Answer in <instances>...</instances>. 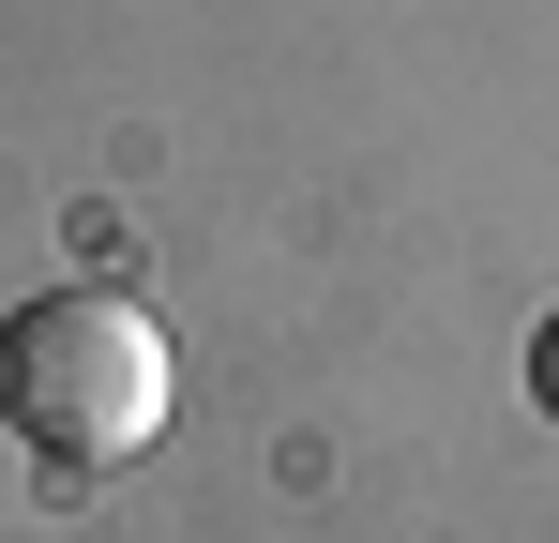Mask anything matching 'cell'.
<instances>
[{"label": "cell", "instance_id": "2", "mask_svg": "<svg viewBox=\"0 0 559 543\" xmlns=\"http://www.w3.org/2000/svg\"><path fill=\"white\" fill-rule=\"evenodd\" d=\"M530 408H545V423H559V317H545V333H530Z\"/></svg>", "mask_w": 559, "mask_h": 543}, {"label": "cell", "instance_id": "1", "mask_svg": "<svg viewBox=\"0 0 559 543\" xmlns=\"http://www.w3.org/2000/svg\"><path fill=\"white\" fill-rule=\"evenodd\" d=\"M0 423L61 483L136 468L167 438V333H152V302H121V287H31L0 317Z\"/></svg>", "mask_w": 559, "mask_h": 543}]
</instances>
